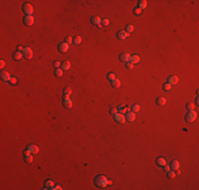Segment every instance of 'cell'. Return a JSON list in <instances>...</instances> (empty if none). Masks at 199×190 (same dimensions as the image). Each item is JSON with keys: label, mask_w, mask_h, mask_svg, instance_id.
I'll list each match as a JSON object with an SVG mask.
<instances>
[{"label": "cell", "mask_w": 199, "mask_h": 190, "mask_svg": "<svg viewBox=\"0 0 199 190\" xmlns=\"http://www.w3.org/2000/svg\"><path fill=\"white\" fill-rule=\"evenodd\" d=\"M114 119H115V122H119V124H123V122H125V116L123 115L122 113H116L115 115H114Z\"/></svg>", "instance_id": "7"}, {"label": "cell", "mask_w": 199, "mask_h": 190, "mask_svg": "<svg viewBox=\"0 0 199 190\" xmlns=\"http://www.w3.org/2000/svg\"><path fill=\"white\" fill-rule=\"evenodd\" d=\"M61 69L63 70H66V71H67V70H69L70 69V62L68 60H66V61H64L63 63H61Z\"/></svg>", "instance_id": "24"}, {"label": "cell", "mask_w": 199, "mask_h": 190, "mask_svg": "<svg viewBox=\"0 0 199 190\" xmlns=\"http://www.w3.org/2000/svg\"><path fill=\"white\" fill-rule=\"evenodd\" d=\"M132 31H133V25H131V24L127 25V27H126V32H127V33L129 34L130 32H132Z\"/></svg>", "instance_id": "36"}, {"label": "cell", "mask_w": 199, "mask_h": 190, "mask_svg": "<svg viewBox=\"0 0 199 190\" xmlns=\"http://www.w3.org/2000/svg\"><path fill=\"white\" fill-rule=\"evenodd\" d=\"M0 77H1V79L3 80V81H10V79L12 78L10 76V74H8V72H6V71H2L1 74H0Z\"/></svg>", "instance_id": "8"}, {"label": "cell", "mask_w": 199, "mask_h": 190, "mask_svg": "<svg viewBox=\"0 0 199 190\" xmlns=\"http://www.w3.org/2000/svg\"><path fill=\"white\" fill-rule=\"evenodd\" d=\"M91 23L92 24H94V25H99V24H101V21H102V19L100 18V17H97V16H94V17H92L91 18Z\"/></svg>", "instance_id": "15"}, {"label": "cell", "mask_w": 199, "mask_h": 190, "mask_svg": "<svg viewBox=\"0 0 199 190\" xmlns=\"http://www.w3.org/2000/svg\"><path fill=\"white\" fill-rule=\"evenodd\" d=\"M139 61H140V57L138 56V55H132V56H130L129 62H131L132 65H135V63H138Z\"/></svg>", "instance_id": "17"}, {"label": "cell", "mask_w": 199, "mask_h": 190, "mask_svg": "<svg viewBox=\"0 0 199 190\" xmlns=\"http://www.w3.org/2000/svg\"><path fill=\"white\" fill-rule=\"evenodd\" d=\"M54 186L55 185L52 181H47L46 183H44V189H53Z\"/></svg>", "instance_id": "20"}, {"label": "cell", "mask_w": 199, "mask_h": 190, "mask_svg": "<svg viewBox=\"0 0 199 190\" xmlns=\"http://www.w3.org/2000/svg\"><path fill=\"white\" fill-rule=\"evenodd\" d=\"M55 76H57V77H61L63 76V69H56L54 72Z\"/></svg>", "instance_id": "29"}, {"label": "cell", "mask_w": 199, "mask_h": 190, "mask_svg": "<svg viewBox=\"0 0 199 190\" xmlns=\"http://www.w3.org/2000/svg\"><path fill=\"white\" fill-rule=\"evenodd\" d=\"M169 167H171V169H173L174 171L177 170V169H179V162H178V160H171V164H169Z\"/></svg>", "instance_id": "14"}, {"label": "cell", "mask_w": 199, "mask_h": 190, "mask_svg": "<svg viewBox=\"0 0 199 190\" xmlns=\"http://www.w3.org/2000/svg\"><path fill=\"white\" fill-rule=\"evenodd\" d=\"M72 100L70 98H67V99H64V107L66 108V109H70V108L72 107Z\"/></svg>", "instance_id": "16"}, {"label": "cell", "mask_w": 199, "mask_h": 190, "mask_svg": "<svg viewBox=\"0 0 199 190\" xmlns=\"http://www.w3.org/2000/svg\"><path fill=\"white\" fill-rule=\"evenodd\" d=\"M22 54H23V56H24V58L31 59L32 57H33V51H32L30 48H24V50H23Z\"/></svg>", "instance_id": "5"}, {"label": "cell", "mask_w": 199, "mask_h": 190, "mask_svg": "<svg viewBox=\"0 0 199 190\" xmlns=\"http://www.w3.org/2000/svg\"><path fill=\"white\" fill-rule=\"evenodd\" d=\"M94 184H95V186L99 188H105L106 185L108 184V179H107V177L104 176V175H97L94 179Z\"/></svg>", "instance_id": "1"}, {"label": "cell", "mask_w": 199, "mask_h": 190, "mask_svg": "<svg viewBox=\"0 0 199 190\" xmlns=\"http://www.w3.org/2000/svg\"><path fill=\"white\" fill-rule=\"evenodd\" d=\"M171 89V84H168V82H165L164 84H163V90L164 91H169Z\"/></svg>", "instance_id": "30"}, {"label": "cell", "mask_w": 199, "mask_h": 190, "mask_svg": "<svg viewBox=\"0 0 199 190\" xmlns=\"http://www.w3.org/2000/svg\"><path fill=\"white\" fill-rule=\"evenodd\" d=\"M127 111H128V108L125 107V106H120V107L118 108V112H119V113L124 114L125 112H127Z\"/></svg>", "instance_id": "26"}, {"label": "cell", "mask_w": 199, "mask_h": 190, "mask_svg": "<svg viewBox=\"0 0 199 190\" xmlns=\"http://www.w3.org/2000/svg\"><path fill=\"white\" fill-rule=\"evenodd\" d=\"M22 12L27 14V16H32L34 12V8L30 3H24L22 5Z\"/></svg>", "instance_id": "2"}, {"label": "cell", "mask_w": 199, "mask_h": 190, "mask_svg": "<svg viewBox=\"0 0 199 190\" xmlns=\"http://www.w3.org/2000/svg\"><path fill=\"white\" fill-rule=\"evenodd\" d=\"M125 119L127 122H133L135 119V112H127L126 113V116H125Z\"/></svg>", "instance_id": "10"}, {"label": "cell", "mask_w": 199, "mask_h": 190, "mask_svg": "<svg viewBox=\"0 0 199 190\" xmlns=\"http://www.w3.org/2000/svg\"><path fill=\"white\" fill-rule=\"evenodd\" d=\"M176 176V173L174 171H167V177L168 179H174Z\"/></svg>", "instance_id": "34"}, {"label": "cell", "mask_w": 199, "mask_h": 190, "mask_svg": "<svg viewBox=\"0 0 199 190\" xmlns=\"http://www.w3.org/2000/svg\"><path fill=\"white\" fill-rule=\"evenodd\" d=\"M23 23H24L27 27H31L34 24V17L33 16H25L23 18Z\"/></svg>", "instance_id": "4"}, {"label": "cell", "mask_w": 199, "mask_h": 190, "mask_svg": "<svg viewBox=\"0 0 199 190\" xmlns=\"http://www.w3.org/2000/svg\"><path fill=\"white\" fill-rule=\"evenodd\" d=\"M68 50H69V44H68V43H66V42H61V43H59L58 51L60 53H66Z\"/></svg>", "instance_id": "6"}, {"label": "cell", "mask_w": 199, "mask_h": 190, "mask_svg": "<svg viewBox=\"0 0 199 190\" xmlns=\"http://www.w3.org/2000/svg\"><path fill=\"white\" fill-rule=\"evenodd\" d=\"M156 162H157V165H158L159 167H163L164 165H166V160H165L163 157H158Z\"/></svg>", "instance_id": "18"}, {"label": "cell", "mask_w": 199, "mask_h": 190, "mask_svg": "<svg viewBox=\"0 0 199 190\" xmlns=\"http://www.w3.org/2000/svg\"><path fill=\"white\" fill-rule=\"evenodd\" d=\"M71 89L70 88H66V89H64V94H65V98L64 99H67V98H69V96L71 95Z\"/></svg>", "instance_id": "23"}, {"label": "cell", "mask_w": 199, "mask_h": 190, "mask_svg": "<svg viewBox=\"0 0 199 190\" xmlns=\"http://www.w3.org/2000/svg\"><path fill=\"white\" fill-rule=\"evenodd\" d=\"M111 86L113 87V88H116V89H118L119 87L121 86V82H120V80H119L118 78H115V79H113V80H112V81H111Z\"/></svg>", "instance_id": "25"}, {"label": "cell", "mask_w": 199, "mask_h": 190, "mask_svg": "<svg viewBox=\"0 0 199 190\" xmlns=\"http://www.w3.org/2000/svg\"><path fill=\"white\" fill-rule=\"evenodd\" d=\"M194 108H195V105L193 103H186V109H187L188 111L194 110Z\"/></svg>", "instance_id": "32"}, {"label": "cell", "mask_w": 199, "mask_h": 190, "mask_svg": "<svg viewBox=\"0 0 199 190\" xmlns=\"http://www.w3.org/2000/svg\"><path fill=\"white\" fill-rule=\"evenodd\" d=\"M139 8H141V10H144V8L147 6V1L146 0H140L139 1Z\"/></svg>", "instance_id": "22"}, {"label": "cell", "mask_w": 199, "mask_h": 190, "mask_svg": "<svg viewBox=\"0 0 199 190\" xmlns=\"http://www.w3.org/2000/svg\"><path fill=\"white\" fill-rule=\"evenodd\" d=\"M139 110H140V106L139 105H133L132 107H131V111L132 112H139Z\"/></svg>", "instance_id": "35"}, {"label": "cell", "mask_w": 199, "mask_h": 190, "mask_svg": "<svg viewBox=\"0 0 199 190\" xmlns=\"http://www.w3.org/2000/svg\"><path fill=\"white\" fill-rule=\"evenodd\" d=\"M10 84H17V79L15 77H12L10 79Z\"/></svg>", "instance_id": "40"}, {"label": "cell", "mask_w": 199, "mask_h": 190, "mask_svg": "<svg viewBox=\"0 0 199 190\" xmlns=\"http://www.w3.org/2000/svg\"><path fill=\"white\" fill-rule=\"evenodd\" d=\"M22 53L19 52V51H16L15 53H13V58L15 59V60H19V59H21V57H22Z\"/></svg>", "instance_id": "21"}, {"label": "cell", "mask_w": 199, "mask_h": 190, "mask_svg": "<svg viewBox=\"0 0 199 190\" xmlns=\"http://www.w3.org/2000/svg\"><path fill=\"white\" fill-rule=\"evenodd\" d=\"M28 150H29L32 154H37L38 151H39V148L36 145H30L29 147H28Z\"/></svg>", "instance_id": "12"}, {"label": "cell", "mask_w": 199, "mask_h": 190, "mask_svg": "<svg viewBox=\"0 0 199 190\" xmlns=\"http://www.w3.org/2000/svg\"><path fill=\"white\" fill-rule=\"evenodd\" d=\"M178 77L177 76H175V75H171V76H169L168 78H167V82L168 84H176L178 82Z\"/></svg>", "instance_id": "13"}, {"label": "cell", "mask_w": 199, "mask_h": 190, "mask_svg": "<svg viewBox=\"0 0 199 190\" xmlns=\"http://www.w3.org/2000/svg\"><path fill=\"white\" fill-rule=\"evenodd\" d=\"M0 61H1V63H0V68L3 69V67L5 65V61H4V60H0Z\"/></svg>", "instance_id": "45"}, {"label": "cell", "mask_w": 199, "mask_h": 190, "mask_svg": "<svg viewBox=\"0 0 199 190\" xmlns=\"http://www.w3.org/2000/svg\"><path fill=\"white\" fill-rule=\"evenodd\" d=\"M116 113H118V109H116V108H112V109L110 110V114H112V115H115Z\"/></svg>", "instance_id": "39"}, {"label": "cell", "mask_w": 199, "mask_h": 190, "mask_svg": "<svg viewBox=\"0 0 199 190\" xmlns=\"http://www.w3.org/2000/svg\"><path fill=\"white\" fill-rule=\"evenodd\" d=\"M126 68H127V69H132L133 65L131 62H126Z\"/></svg>", "instance_id": "42"}, {"label": "cell", "mask_w": 199, "mask_h": 190, "mask_svg": "<svg viewBox=\"0 0 199 190\" xmlns=\"http://www.w3.org/2000/svg\"><path fill=\"white\" fill-rule=\"evenodd\" d=\"M101 24H102V27H107V25L109 24V20H108L107 18H105V19H102V21H101Z\"/></svg>", "instance_id": "33"}, {"label": "cell", "mask_w": 199, "mask_h": 190, "mask_svg": "<svg viewBox=\"0 0 199 190\" xmlns=\"http://www.w3.org/2000/svg\"><path fill=\"white\" fill-rule=\"evenodd\" d=\"M128 36H129V34L127 33L126 31H120V32H118V34H116V37H118L119 39H121V40L126 39Z\"/></svg>", "instance_id": "9"}, {"label": "cell", "mask_w": 199, "mask_h": 190, "mask_svg": "<svg viewBox=\"0 0 199 190\" xmlns=\"http://www.w3.org/2000/svg\"><path fill=\"white\" fill-rule=\"evenodd\" d=\"M53 65H54V67L56 68V69H58V68H59V67H60V65H61V63L59 62V61H55V62L53 63Z\"/></svg>", "instance_id": "41"}, {"label": "cell", "mask_w": 199, "mask_h": 190, "mask_svg": "<svg viewBox=\"0 0 199 190\" xmlns=\"http://www.w3.org/2000/svg\"><path fill=\"white\" fill-rule=\"evenodd\" d=\"M196 118H197V113L194 111V110H191V111L185 115V120H186L187 122H194V120L196 119Z\"/></svg>", "instance_id": "3"}, {"label": "cell", "mask_w": 199, "mask_h": 190, "mask_svg": "<svg viewBox=\"0 0 199 190\" xmlns=\"http://www.w3.org/2000/svg\"><path fill=\"white\" fill-rule=\"evenodd\" d=\"M24 160L27 163H32L33 162V156H32V154H27V155H24Z\"/></svg>", "instance_id": "28"}, {"label": "cell", "mask_w": 199, "mask_h": 190, "mask_svg": "<svg viewBox=\"0 0 199 190\" xmlns=\"http://www.w3.org/2000/svg\"><path fill=\"white\" fill-rule=\"evenodd\" d=\"M107 78H108V80L112 81L113 79H115V78H116V76H115V74H114V73H109L107 75Z\"/></svg>", "instance_id": "31"}, {"label": "cell", "mask_w": 199, "mask_h": 190, "mask_svg": "<svg viewBox=\"0 0 199 190\" xmlns=\"http://www.w3.org/2000/svg\"><path fill=\"white\" fill-rule=\"evenodd\" d=\"M133 13H135V15H140V14H142V10H141V8H137L133 10Z\"/></svg>", "instance_id": "37"}, {"label": "cell", "mask_w": 199, "mask_h": 190, "mask_svg": "<svg viewBox=\"0 0 199 190\" xmlns=\"http://www.w3.org/2000/svg\"><path fill=\"white\" fill-rule=\"evenodd\" d=\"M129 59H130V55L127 53H123L120 55V60L122 62H129Z\"/></svg>", "instance_id": "11"}, {"label": "cell", "mask_w": 199, "mask_h": 190, "mask_svg": "<svg viewBox=\"0 0 199 190\" xmlns=\"http://www.w3.org/2000/svg\"><path fill=\"white\" fill-rule=\"evenodd\" d=\"M17 50H18L19 52H23V50H24V49H23L22 46H18V48H17Z\"/></svg>", "instance_id": "46"}, {"label": "cell", "mask_w": 199, "mask_h": 190, "mask_svg": "<svg viewBox=\"0 0 199 190\" xmlns=\"http://www.w3.org/2000/svg\"><path fill=\"white\" fill-rule=\"evenodd\" d=\"M53 189H54V190H61V189H63V188H61L60 186L56 185V186H54V187H53Z\"/></svg>", "instance_id": "44"}, {"label": "cell", "mask_w": 199, "mask_h": 190, "mask_svg": "<svg viewBox=\"0 0 199 190\" xmlns=\"http://www.w3.org/2000/svg\"><path fill=\"white\" fill-rule=\"evenodd\" d=\"M73 42L74 44H80V42H82V37L80 36H75V37L73 38Z\"/></svg>", "instance_id": "27"}, {"label": "cell", "mask_w": 199, "mask_h": 190, "mask_svg": "<svg viewBox=\"0 0 199 190\" xmlns=\"http://www.w3.org/2000/svg\"><path fill=\"white\" fill-rule=\"evenodd\" d=\"M65 42H66V43H68V44H70V43H72V42H73V39H72L71 37H66Z\"/></svg>", "instance_id": "38"}, {"label": "cell", "mask_w": 199, "mask_h": 190, "mask_svg": "<svg viewBox=\"0 0 199 190\" xmlns=\"http://www.w3.org/2000/svg\"><path fill=\"white\" fill-rule=\"evenodd\" d=\"M163 169H164V171H166V172H167V171L171 170V167L167 166V165H164V166H163Z\"/></svg>", "instance_id": "43"}, {"label": "cell", "mask_w": 199, "mask_h": 190, "mask_svg": "<svg viewBox=\"0 0 199 190\" xmlns=\"http://www.w3.org/2000/svg\"><path fill=\"white\" fill-rule=\"evenodd\" d=\"M156 103H157V105H159V106H164L165 103H166V99H165L164 97H158Z\"/></svg>", "instance_id": "19"}]
</instances>
